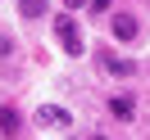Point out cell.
I'll return each mask as SVG.
<instances>
[{"instance_id":"30bf717a","label":"cell","mask_w":150,"mask_h":140,"mask_svg":"<svg viewBox=\"0 0 150 140\" xmlns=\"http://www.w3.org/2000/svg\"><path fill=\"white\" fill-rule=\"evenodd\" d=\"M64 5H68V9H82V5H86V0H64Z\"/></svg>"},{"instance_id":"52a82bcc","label":"cell","mask_w":150,"mask_h":140,"mask_svg":"<svg viewBox=\"0 0 150 140\" xmlns=\"http://www.w3.org/2000/svg\"><path fill=\"white\" fill-rule=\"evenodd\" d=\"M18 14L23 18H41L46 14V0H18Z\"/></svg>"},{"instance_id":"6da1fadb","label":"cell","mask_w":150,"mask_h":140,"mask_svg":"<svg viewBox=\"0 0 150 140\" xmlns=\"http://www.w3.org/2000/svg\"><path fill=\"white\" fill-rule=\"evenodd\" d=\"M55 36H59V45H64V54H82V36H77L73 14H59L55 18Z\"/></svg>"},{"instance_id":"3957f363","label":"cell","mask_w":150,"mask_h":140,"mask_svg":"<svg viewBox=\"0 0 150 140\" xmlns=\"http://www.w3.org/2000/svg\"><path fill=\"white\" fill-rule=\"evenodd\" d=\"M109 27H114V41H137L141 23H137V14H114V18H109Z\"/></svg>"},{"instance_id":"5b68a950","label":"cell","mask_w":150,"mask_h":140,"mask_svg":"<svg viewBox=\"0 0 150 140\" xmlns=\"http://www.w3.org/2000/svg\"><path fill=\"white\" fill-rule=\"evenodd\" d=\"M109 113H114L118 122H132V118H137V104H132L127 95H114V100H109Z\"/></svg>"},{"instance_id":"7a4b0ae2","label":"cell","mask_w":150,"mask_h":140,"mask_svg":"<svg viewBox=\"0 0 150 140\" xmlns=\"http://www.w3.org/2000/svg\"><path fill=\"white\" fill-rule=\"evenodd\" d=\"M100 68L109 77H137V63H132V59H118L114 50H100Z\"/></svg>"},{"instance_id":"9c48e42d","label":"cell","mask_w":150,"mask_h":140,"mask_svg":"<svg viewBox=\"0 0 150 140\" xmlns=\"http://www.w3.org/2000/svg\"><path fill=\"white\" fill-rule=\"evenodd\" d=\"M0 54H14V41L9 36H0Z\"/></svg>"},{"instance_id":"277c9868","label":"cell","mask_w":150,"mask_h":140,"mask_svg":"<svg viewBox=\"0 0 150 140\" xmlns=\"http://www.w3.org/2000/svg\"><path fill=\"white\" fill-rule=\"evenodd\" d=\"M68 109H59V104H46V109H37V127H55V131H64L68 127Z\"/></svg>"},{"instance_id":"ba28073f","label":"cell","mask_w":150,"mask_h":140,"mask_svg":"<svg viewBox=\"0 0 150 140\" xmlns=\"http://www.w3.org/2000/svg\"><path fill=\"white\" fill-rule=\"evenodd\" d=\"M86 9H91V14H105V9H109V0H86Z\"/></svg>"},{"instance_id":"8fae6325","label":"cell","mask_w":150,"mask_h":140,"mask_svg":"<svg viewBox=\"0 0 150 140\" xmlns=\"http://www.w3.org/2000/svg\"><path fill=\"white\" fill-rule=\"evenodd\" d=\"M96 140H105V136H96Z\"/></svg>"},{"instance_id":"8992f818","label":"cell","mask_w":150,"mask_h":140,"mask_svg":"<svg viewBox=\"0 0 150 140\" xmlns=\"http://www.w3.org/2000/svg\"><path fill=\"white\" fill-rule=\"evenodd\" d=\"M18 127H23L18 113H14L9 104H0V131H5V136H18Z\"/></svg>"}]
</instances>
